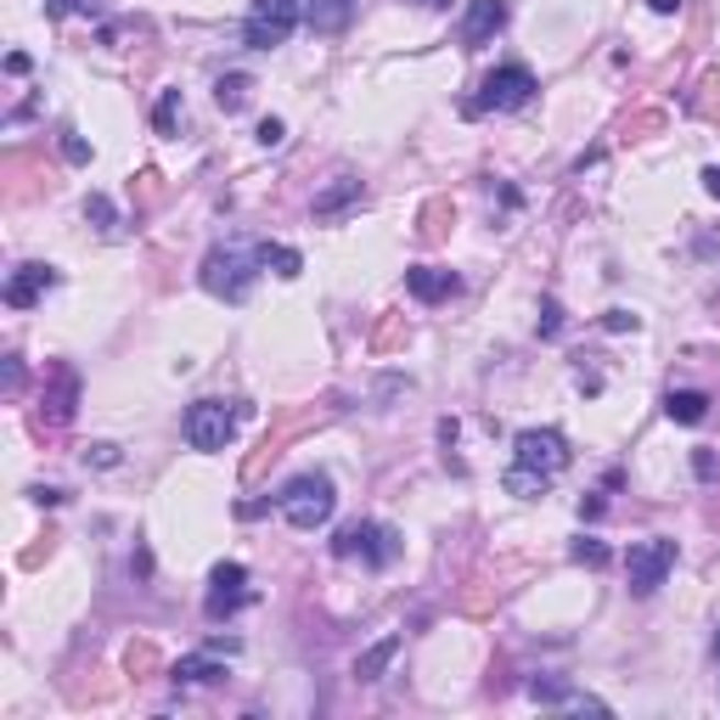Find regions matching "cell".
<instances>
[{"label": "cell", "instance_id": "35", "mask_svg": "<svg viewBox=\"0 0 720 720\" xmlns=\"http://www.w3.org/2000/svg\"><path fill=\"white\" fill-rule=\"evenodd\" d=\"M602 512H608V501H602V496H586V501H580V518H591V523H597Z\"/></svg>", "mask_w": 720, "mask_h": 720}, {"label": "cell", "instance_id": "13", "mask_svg": "<svg viewBox=\"0 0 720 720\" xmlns=\"http://www.w3.org/2000/svg\"><path fill=\"white\" fill-rule=\"evenodd\" d=\"M169 682H175V687H214V682H225V664H220V653H214V647L186 653V658L169 669Z\"/></svg>", "mask_w": 720, "mask_h": 720}, {"label": "cell", "instance_id": "12", "mask_svg": "<svg viewBox=\"0 0 720 720\" xmlns=\"http://www.w3.org/2000/svg\"><path fill=\"white\" fill-rule=\"evenodd\" d=\"M406 287H411V299L440 304V299H456V293H462V276H456V270H440V265H411V270H406Z\"/></svg>", "mask_w": 720, "mask_h": 720}, {"label": "cell", "instance_id": "27", "mask_svg": "<svg viewBox=\"0 0 720 720\" xmlns=\"http://www.w3.org/2000/svg\"><path fill=\"white\" fill-rule=\"evenodd\" d=\"M557 332H563V304L541 299V339H557Z\"/></svg>", "mask_w": 720, "mask_h": 720}, {"label": "cell", "instance_id": "8", "mask_svg": "<svg viewBox=\"0 0 720 720\" xmlns=\"http://www.w3.org/2000/svg\"><path fill=\"white\" fill-rule=\"evenodd\" d=\"M669 568H676V541H669V535H653V541L631 546L625 552V586H631V597H653L669 580Z\"/></svg>", "mask_w": 720, "mask_h": 720}, {"label": "cell", "instance_id": "6", "mask_svg": "<svg viewBox=\"0 0 720 720\" xmlns=\"http://www.w3.org/2000/svg\"><path fill=\"white\" fill-rule=\"evenodd\" d=\"M299 23H304L299 0H254L248 18H243V45H254V52H276V45L293 40Z\"/></svg>", "mask_w": 720, "mask_h": 720}, {"label": "cell", "instance_id": "9", "mask_svg": "<svg viewBox=\"0 0 720 720\" xmlns=\"http://www.w3.org/2000/svg\"><path fill=\"white\" fill-rule=\"evenodd\" d=\"M254 602V591H248V568L243 563H214V574H209V597H203V613L214 619H236Z\"/></svg>", "mask_w": 720, "mask_h": 720}, {"label": "cell", "instance_id": "29", "mask_svg": "<svg viewBox=\"0 0 720 720\" xmlns=\"http://www.w3.org/2000/svg\"><path fill=\"white\" fill-rule=\"evenodd\" d=\"M63 158L68 164H90V141L85 135H63Z\"/></svg>", "mask_w": 720, "mask_h": 720}, {"label": "cell", "instance_id": "4", "mask_svg": "<svg viewBox=\"0 0 720 720\" xmlns=\"http://www.w3.org/2000/svg\"><path fill=\"white\" fill-rule=\"evenodd\" d=\"M254 276H259V254L254 248L225 243V248H209V259H203V287L214 299H225V304H243L254 293Z\"/></svg>", "mask_w": 720, "mask_h": 720}, {"label": "cell", "instance_id": "39", "mask_svg": "<svg viewBox=\"0 0 720 720\" xmlns=\"http://www.w3.org/2000/svg\"><path fill=\"white\" fill-rule=\"evenodd\" d=\"M417 7H451V0H417Z\"/></svg>", "mask_w": 720, "mask_h": 720}, {"label": "cell", "instance_id": "2", "mask_svg": "<svg viewBox=\"0 0 720 720\" xmlns=\"http://www.w3.org/2000/svg\"><path fill=\"white\" fill-rule=\"evenodd\" d=\"M400 552H406V541H400V530L395 523H372V518H355V523H344L339 535H332V557H361L366 568H395L400 563Z\"/></svg>", "mask_w": 720, "mask_h": 720}, {"label": "cell", "instance_id": "34", "mask_svg": "<svg viewBox=\"0 0 720 720\" xmlns=\"http://www.w3.org/2000/svg\"><path fill=\"white\" fill-rule=\"evenodd\" d=\"M693 473H698V478H715V451H698V456H693Z\"/></svg>", "mask_w": 720, "mask_h": 720}, {"label": "cell", "instance_id": "18", "mask_svg": "<svg viewBox=\"0 0 720 720\" xmlns=\"http://www.w3.org/2000/svg\"><path fill=\"white\" fill-rule=\"evenodd\" d=\"M254 254H259V265H265V270H276L281 281H293V276L304 270V254H299V248H287V243H259Z\"/></svg>", "mask_w": 720, "mask_h": 720}, {"label": "cell", "instance_id": "26", "mask_svg": "<svg viewBox=\"0 0 720 720\" xmlns=\"http://www.w3.org/2000/svg\"><path fill=\"white\" fill-rule=\"evenodd\" d=\"M45 12H52V18H68V12H102V0H45Z\"/></svg>", "mask_w": 720, "mask_h": 720}, {"label": "cell", "instance_id": "36", "mask_svg": "<svg viewBox=\"0 0 720 720\" xmlns=\"http://www.w3.org/2000/svg\"><path fill=\"white\" fill-rule=\"evenodd\" d=\"M704 191L720 203V164H709V169H704Z\"/></svg>", "mask_w": 720, "mask_h": 720}, {"label": "cell", "instance_id": "25", "mask_svg": "<svg viewBox=\"0 0 720 720\" xmlns=\"http://www.w3.org/2000/svg\"><path fill=\"white\" fill-rule=\"evenodd\" d=\"M530 698H535V704H563V709L574 704V693H568L563 682H552V676H535V682H530Z\"/></svg>", "mask_w": 720, "mask_h": 720}, {"label": "cell", "instance_id": "28", "mask_svg": "<svg viewBox=\"0 0 720 720\" xmlns=\"http://www.w3.org/2000/svg\"><path fill=\"white\" fill-rule=\"evenodd\" d=\"M119 462H124V456H119V445H108V440L85 451V467H119Z\"/></svg>", "mask_w": 720, "mask_h": 720}, {"label": "cell", "instance_id": "15", "mask_svg": "<svg viewBox=\"0 0 720 720\" xmlns=\"http://www.w3.org/2000/svg\"><path fill=\"white\" fill-rule=\"evenodd\" d=\"M366 198V186L355 180V175H339L326 191H315V220H332V214H344V209H355Z\"/></svg>", "mask_w": 720, "mask_h": 720}, {"label": "cell", "instance_id": "23", "mask_svg": "<svg viewBox=\"0 0 720 720\" xmlns=\"http://www.w3.org/2000/svg\"><path fill=\"white\" fill-rule=\"evenodd\" d=\"M568 557H574V563H586V568H608V563H613V552H608L602 541H591V535L574 541V546H568Z\"/></svg>", "mask_w": 720, "mask_h": 720}, {"label": "cell", "instance_id": "24", "mask_svg": "<svg viewBox=\"0 0 720 720\" xmlns=\"http://www.w3.org/2000/svg\"><path fill=\"white\" fill-rule=\"evenodd\" d=\"M175 119H180V90H164L158 108H153V130H158V135H175Z\"/></svg>", "mask_w": 720, "mask_h": 720}, {"label": "cell", "instance_id": "19", "mask_svg": "<svg viewBox=\"0 0 720 720\" xmlns=\"http://www.w3.org/2000/svg\"><path fill=\"white\" fill-rule=\"evenodd\" d=\"M248 96H254V79H248V74H220V79H214V102H220L225 113L248 108Z\"/></svg>", "mask_w": 720, "mask_h": 720}, {"label": "cell", "instance_id": "38", "mask_svg": "<svg viewBox=\"0 0 720 720\" xmlns=\"http://www.w3.org/2000/svg\"><path fill=\"white\" fill-rule=\"evenodd\" d=\"M209 647H214V653H236L243 642H236V636H209Z\"/></svg>", "mask_w": 720, "mask_h": 720}, {"label": "cell", "instance_id": "30", "mask_svg": "<svg viewBox=\"0 0 720 720\" xmlns=\"http://www.w3.org/2000/svg\"><path fill=\"white\" fill-rule=\"evenodd\" d=\"M602 326H608V332H636V326H642V315H631V310H608V315H602Z\"/></svg>", "mask_w": 720, "mask_h": 720}, {"label": "cell", "instance_id": "17", "mask_svg": "<svg viewBox=\"0 0 720 720\" xmlns=\"http://www.w3.org/2000/svg\"><path fill=\"white\" fill-rule=\"evenodd\" d=\"M664 417L682 422V428H698V422L709 417V395H704V389H669V395H664Z\"/></svg>", "mask_w": 720, "mask_h": 720}, {"label": "cell", "instance_id": "22", "mask_svg": "<svg viewBox=\"0 0 720 720\" xmlns=\"http://www.w3.org/2000/svg\"><path fill=\"white\" fill-rule=\"evenodd\" d=\"M85 220H90L96 231H119V209H113V198L90 191V198H85Z\"/></svg>", "mask_w": 720, "mask_h": 720}, {"label": "cell", "instance_id": "3", "mask_svg": "<svg viewBox=\"0 0 720 720\" xmlns=\"http://www.w3.org/2000/svg\"><path fill=\"white\" fill-rule=\"evenodd\" d=\"M243 417H254V406H243V400H198L186 411V445L191 451H203V456H214V451H225L231 440H236V422Z\"/></svg>", "mask_w": 720, "mask_h": 720}, {"label": "cell", "instance_id": "31", "mask_svg": "<svg viewBox=\"0 0 720 720\" xmlns=\"http://www.w3.org/2000/svg\"><path fill=\"white\" fill-rule=\"evenodd\" d=\"M281 141H287V124H281V119H265V124H259V147H281Z\"/></svg>", "mask_w": 720, "mask_h": 720}, {"label": "cell", "instance_id": "32", "mask_svg": "<svg viewBox=\"0 0 720 720\" xmlns=\"http://www.w3.org/2000/svg\"><path fill=\"white\" fill-rule=\"evenodd\" d=\"M18 389H23V361L7 355V395H18Z\"/></svg>", "mask_w": 720, "mask_h": 720}, {"label": "cell", "instance_id": "33", "mask_svg": "<svg viewBox=\"0 0 720 720\" xmlns=\"http://www.w3.org/2000/svg\"><path fill=\"white\" fill-rule=\"evenodd\" d=\"M29 496H34L40 507H63V501H68V490H45V485H34Z\"/></svg>", "mask_w": 720, "mask_h": 720}, {"label": "cell", "instance_id": "20", "mask_svg": "<svg viewBox=\"0 0 720 720\" xmlns=\"http://www.w3.org/2000/svg\"><path fill=\"white\" fill-rule=\"evenodd\" d=\"M395 653H400V636H383V642H377V647L355 664V676H361V682H377L383 669H389V658H395Z\"/></svg>", "mask_w": 720, "mask_h": 720}, {"label": "cell", "instance_id": "1", "mask_svg": "<svg viewBox=\"0 0 720 720\" xmlns=\"http://www.w3.org/2000/svg\"><path fill=\"white\" fill-rule=\"evenodd\" d=\"M276 512L293 523L299 535H315L321 523L339 512V490H332L326 473H293V478L276 490Z\"/></svg>", "mask_w": 720, "mask_h": 720}, {"label": "cell", "instance_id": "37", "mask_svg": "<svg viewBox=\"0 0 720 720\" xmlns=\"http://www.w3.org/2000/svg\"><path fill=\"white\" fill-rule=\"evenodd\" d=\"M647 7H653L658 18H676V12H682V0H647Z\"/></svg>", "mask_w": 720, "mask_h": 720}, {"label": "cell", "instance_id": "40", "mask_svg": "<svg viewBox=\"0 0 720 720\" xmlns=\"http://www.w3.org/2000/svg\"><path fill=\"white\" fill-rule=\"evenodd\" d=\"M715 658H720V625H715Z\"/></svg>", "mask_w": 720, "mask_h": 720}, {"label": "cell", "instance_id": "14", "mask_svg": "<svg viewBox=\"0 0 720 720\" xmlns=\"http://www.w3.org/2000/svg\"><path fill=\"white\" fill-rule=\"evenodd\" d=\"M74 406H79V372H68V366H57V389L45 395V406H40V417L52 422V428H63L68 417H74Z\"/></svg>", "mask_w": 720, "mask_h": 720}, {"label": "cell", "instance_id": "5", "mask_svg": "<svg viewBox=\"0 0 720 720\" xmlns=\"http://www.w3.org/2000/svg\"><path fill=\"white\" fill-rule=\"evenodd\" d=\"M535 74L523 68V63H501L485 74V85H478V96L462 108V113H518V108H530V96H535Z\"/></svg>", "mask_w": 720, "mask_h": 720}, {"label": "cell", "instance_id": "21", "mask_svg": "<svg viewBox=\"0 0 720 720\" xmlns=\"http://www.w3.org/2000/svg\"><path fill=\"white\" fill-rule=\"evenodd\" d=\"M501 485H507V496H523V501H535V496H546V490H552L546 478L523 473V467H507V478H501Z\"/></svg>", "mask_w": 720, "mask_h": 720}, {"label": "cell", "instance_id": "16", "mask_svg": "<svg viewBox=\"0 0 720 720\" xmlns=\"http://www.w3.org/2000/svg\"><path fill=\"white\" fill-rule=\"evenodd\" d=\"M350 18H355V0H310V7H304V23L315 34H344Z\"/></svg>", "mask_w": 720, "mask_h": 720}, {"label": "cell", "instance_id": "11", "mask_svg": "<svg viewBox=\"0 0 720 720\" xmlns=\"http://www.w3.org/2000/svg\"><path fill=\"white\" fill-rule=\"evenodd\" d=\"M52 287H57V265H18L12 281H7V304L12 310H34Z\"/></svg>", "mask_w": 720, "mask_h": 720}, {"label": "cell", "instance_id": "7", "mask_svg": "<svg viewBox=\"0 0 720 720\" xmlns=\"http://www.w3.org/2000/svg\"><path fill=\"white\" fill-rule=\"evenodd\" d=\"M568 462H574V451H568V440L557 434V428H523V434L512 440V467L546 478V485H552Z\"/></svg>", "mask_w": 720, "mask_h": 720}, {"label": "cell", "instance_id": "10", "mask_svg": "<svg viewBox=\"0 0 720 720\" xmlns=\"http://www.w3.org/2000/svg\"><path fill=\"white\" fill-rule=\"evenodd\" d=\"M512 7L507 0H467V18H462V52H485V45L507 29Z\"/></svg>", "mask_w": 720, "mask_h": 720}]
</instances>
